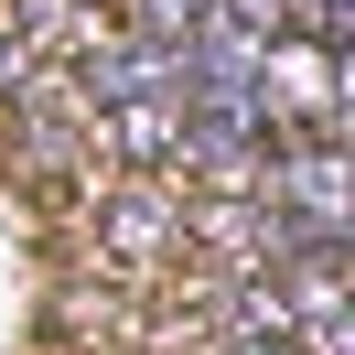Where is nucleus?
<instances>
[{
    "mask_svg": "<svg viewBox=\"0 0 355 355\" xmlns=\"http://www.w3.org/2000/svg\"><path fill=\"white\" fill-rule=\"evenodd\" d=\"M237 194H259L302 248H345L355 237V151L345 140H259Z\"/></svg>",
    "mask_w": 355,
    "mask_h": 355,
    "instance_id": "nucleus-1",
    "label": "nucleus"
},
{
    "mask_svg": "<svg viewBox=\"0 0 355 355\" xmlns=\"http://www.w3.org/2000/svg\"><path fill=\"white\" fill-rule=\"evenodd\" d=\"M173 237H183V216H173V194H151V183L108 205V248H119V259H162Z\"/></svg>",
    "mask_w": 355,
    "mask_h": 355,
    "instance_id": "nucleus-2",
    "label": "nucleus"
},
{
    "mask_svg": "<svg viewBox=\"0 0 355 355\" xmlns=\"http://www.w3.org/2000/svg\"><path fill=\"white\" fill-rule=\"evenodd\" d=\"M205 11H216V0H140V22H130V33H162V44H183Z\"/></svg>",
    "mask_w": 355,
    "mask_h": 355,
    "instance_id": "nucleus-3",
    "label": "nucleus"
},
{
    "mask_svg": "<svg viewBox=\"0 0 355 355\" xmlns=\"http://www.w3.org/2000/svg\"><path fill=\"white\" fill-rule=\"evenodd\" d=\"M22 76H33V44H22V22H11V11H0V97L22 87Z\"/></svg>",
    "mask_w": 355,
    "mask_h": 355,
    "instance_id": "nucleus-4",
    "label": "nucleus"
},
{
    "mask_svg": "<svg viewBox=\"0 0 355 355\" xmlns=\"http://www.w3.org/2000/svg\"><path fill=\"white\" fill-rule=\"evenodd\" d=\"M216 355H302L291 334H259V345H216Z\"/></svg>",
    "mask_w": 355,
    "mask_h": 355,
    "instance_id": "nucleus-5",
    "label": "nucleus"
}]
</instances>
